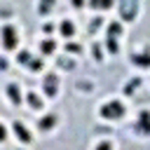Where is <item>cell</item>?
<instances>
[{
    "mask_svg": "<svg viewBox=\"0 0 150 150\" xmlns=\"http://www.w3.org/2000/svg\"><path fill=\"white\" fill-rule=\"evenodd\" d=\"M122 112H124V108H122V103H117V101H112V103H105V105L101 108V115H103V117H108V120L122 117Z\"/></svg>",
    "mask_w": 150,
    "mask_h": 150,
    "instance_id": "1",
    "label": "cell"
},
{
    "mask_svg": "<svg viewBox=\"0 0 150 150\" xmlns=\"http://www.w3.org/2000/svg\"><path fill=\"white\" fill-rule=\"evenodd\" d=\"M2 45H5L7 49H14V45H16V33H14L12 26H5V28H2Z\"/></svg>",
    "mask_w": 150,
    "mask_h": 150,
    "instance_id": "2",
    "label": "cell"
},
{
    "mask_svg": "<svg viewBox=\"0 0 150 150\" xmlns=\"http://www.w3.org/2000/svg\"><path fill=\"white\" fill-rule=\"evenodd\" d=\"M120 14H122V19L131 21V19L136 16V2H134V0H127V2H122V7H120Z\"/></svg>",
    "mask_w": 150,
    "mask_h": 150,
    "instance_id": "3",
    "label": "cell"
},
{
    "mask_svg": "<svg viewBox=\"0 0 150 150\" xmlns=\"http://www.w3.org/2000/svg\"><path fill=\"white\" fill-rule=\"evenodd\" d=\"M56 87H59L56 75H47V77H45V94H47V96H56Z\"/></svg>",
    "mask_w": 150,
    "mask_h": 150,
    "instance_id": "4",
    "label": "cell"
},
{
    "mask_svg": "<svg viewBox=\"0 0 150 150\" xmlns=\"http://www.w3.org/2000/svg\"><path fill=\"white\" fill-rule=\"evenodd\" d=\"M134 131H138V134H148V112H145V110L141 112L138 124H134Z\"/></svg>",
    "mask_w": 150,
    "mask_h": 150,
    "instance_id": "5",
    "label": "cell"
},
{
    "mask_svg": "<svg viewBox=\"0 0 150 150\" xmlns=\"http://www.w3.org/2000/svg\"><path fill=\"white\" fill-rule=\"evenodd\" d=\"M14 134H16L23 143H28V141H30V134H28V131H26V127H23V124H19V122H14Z\"/></svg>",
    "mask_w": 150,
    "mask_h": 150,
    "instance_id": "6",
    "label": "cell"
},
{
    "mask_svg": "<svg viewBox=\"0 0 150 150\" xmlns=\"http://www.w3.org/2000/svg\"><path fill=\"white\" fill-rule=\"evenodd\" d=\"M56 63H59L61 68H66V70H73V68H75V61L68 59V56H56Z\"/></svg>",
    "mask_w": 150,
    "mask_h": 150,
    "instance_id": "7",
    "label": "cell"
},
{
    "mask_svg": "<svg viewBox=\"0 0 150 150\" xmlns=\"http://www.w3.org/2000/svg\"><path fill=\"white\" fill-rule=\"evenodd\" d=\"M7 94H9V101H12V103H19V101H21V94H19V87H16V84H9V87H7Z\"/></svg>",
    "mask_w": 150,
    "mask_h": 150,
    "instance_id": "8",
    "label": "cell"
},
{
    "mask_svg": "<svg viewBox=\"0 0 150 150\" xmlns=\"http://www.w3.org/2000/svg\"><path fill=\"white\" fill-rule=\"evenodd\" d=\"M138 84H141V77H134V80H129V82L124 84V94H129V96H131V94H134V89H136Z\"/></svg>",
    "mask_w": 150,
    "mask_h": 150,
    "instance_id": "9",
    "label": "cell"
},
{
    "mask_svg": "<svg viewBox=\"0 0 150 150\" xmlns=\"http://www.w3.org/2000/svg\"><path fill=\"white\" fill-rule=\"evenodd\" d=\"M54 122H56V115H47V117L40 120V129H49Z\"/></svg>",
    "mask_w": 150,
    "mask_h": 150,
    "instance_id": "10",
    "label": "cell"
},
{
    "mask_svg": "<svg viewBox=\"0 0 150 150\" xmlns=\"http://www.w3.org/2000/svg\"><path fill=\"white\" fill-rule=\"evenodd\" d=\"M120 33H122V26H120L117 21H112V23L108 26V35L112 38V35H120Z\"/></svg>",
    "mask_w": 150,
    "mask_h": 150,
    "instance_id": "11",
    "label": "cell"
},
{
    "mask_svg": "<svg viewBox=\"0 0 150 150\" xmlns=\"http://www.w3.org/2000/svg\"><path fill=\"white\" fill-rule=\"evenodd\" d=\"M28 103H30V108H35V110H40V108H42V101H40L35 94H28Z\"/></svg>",
    "mask_w": 150,
    "mask_h": 150,
    "instance_id": "12",
    "label": "cell"
},
{
    "mask_svg": "<svg viewBox=\"0 0 150 150\" xmlns=\"http://www.w3.org/2000/svg\"><path fill=\"white\" fill-rule=\"evenodd\" d=\"M61 33H63L66 38H70V35H73V23H70V21H63V23H61Z\"/></svg>",
    "mask_w": 150,
    "mask_h": 150,
    "instance_id": "13",
    "label": "cell"
},
{
    "mask_svg": "<svg viewBox=\"0 0 150 150\" xmlns=\"http://www.w3.org/2000/svg\"><path fill=\"white\" fill-rule=\"evenodd\" d=\"M134 61H136L138 66H148V63H150V59H148V54H136V56H134Z\"/></svg>",
    "mask_w": 150,
    "mask_h": 150,
    "instance_id": "14",
    "label": "cell"
},
{
    "mask_svg": "<svg viewBox=\"0 0 150 150\" xmlns=\"http://www.w3.org/2000/svg\"><path fill=\"white\" fill-rule=\"evenodd\" d=\"M98 26H101V19H98V16H94V19L89 21V33H94V30H96Z\"/></svg>",
    "mask_w": 150,
    "mask_h": 150,
    "instance_id": "15",
    "label": "cell"
},
{
    "mask_svg": "<svg viewBox=\"0 0 150 150\" xmlns=\"http://www.w3.org/2000/svg\"><path fill=\"white\" fill-rule=\"evenodd\" d=\"M42 52H45V54L54 52V42H52V40H45V42H42Z\"/></svg>",
    "mask_w": 150,
    "mask_h": 150,
    "instance_id": "16",
    "label": "cell"
},
{
    "mask_svg": "<svg viewBox=\"0 0 150 150\" xmlns=\"http://www.w3.org/2000/svg\"><path fill=\"white\" fill-rule=\"evenodd\" d=\"M66 49H68L70 54H80V45H77V42H68V45H66Z\"/></svg>",
    "mask_w": 150,
    "mask_h": 150,
    "instance_id": "17",
    "label": "cell"
},
{
    "mask_svg": "<svg viewBox=\"0 0 150 150\" xmlns=\"http://www.w3.org/2000/svg\"><path fill=\"white\" fill-rule=\"evenodd\" d=\"M28 66H30V70H40V68H42V61H40V59H30Z\"/></svg>",
    "mask_w": 150,
    "mask_h": 150,
    "instance_id": "18",
    "label": "cell"
},
{
    "mask_svg": "<svg viewBox=\"0 0 150 150\" xmlns=\"http://www.w3.org/2000/svg\"><path fill=\"white\" fill-rule=\"evenodd\" d=\"M108 49H110L112 54H115V52L120 49V47H117V42H115V38H108Z\"/></svg>",
    "mask_w": 150,
    "mask_h": 150,
    "instance_id": "19",
    "label": "cell"
},
{
    "mask_svg": "<svg viewBox=\"0 0 150 150\" xmlns=\"http://www.w3.org/2000/svg\"><path fill=\"white\" fill-rule=\"evenodd\" d=\"M91 54H94V59H101V47H98L96 42L91 45Z\"/></svg>",
    "mask_w": 150,
    "mask_h": 150,
    "instance_id": "20",
    "label": "cell"
},
{
    "mask_svg": "<svg viewBox=\"0 0 150 150\" xmlns=\"http://www.w3.org/2000/svg\"><path fill=\"white\" fill-rule=\"evenodd\" d=\"M19 61H21V63H28V61H30V54H28V52H19Z\"/></svg>",
    "mask_w": 150,
    "mask_h": 150,
    "instance_id": "21",
    "label": "cell"
},
{
    "mask_svg": "<svg viewBox=\"0 0 150 150\" xmlns=\"http://www.w3.org/2000/svg\"><path fill=\"white\" fill-rule=\"evenodd\" d=\"M96 150H112V145H110V143H98Z\"/></svg>",
    "mask_w": 150,
    "mask_h": 150,
    "instance_id": "22",
    "label": "cell"
},
{
    "mask_svg": "<svg viewBox=\"0 0 150 150\" xmlns=\"http://www.w3.org/2000/svg\"><path fill=\"white\" fill-rule=\"evenodd\" d=\"M49 7H52V2H42V5H40V12H42V14H45V12H47V9H49Z\"/></svg>",
    "mask_w": 150,
    "mask_h": 150,
    "instance_id": "23",
    "label": "cell"
},
{
    "mask_svg": "<svg viewBox=\"0 0 150 150\" xmlns=\"http://www.w3.org/2000/svg\"><path fill=\"white\" fill-rule=\"evenodd\" d=\"M5 68H7V61H5V59H0V70H5Z\"/></svg>",
    "mask_w": 150,
    "mask_h": 150,
    "instance_id": "24",
    "label": "cell"
},
{
    "mask_svg": "<svg viewBox=\"0 0 150 150\" xmlns=\"http://www.w3.org/2000/svg\"><path fill=\"white\" fill-rule=\"evenodd\" d=\"M2 138H5V127L0 124V141H2Z\"/></svg>",
    "mask_w": 150,
    "mask_h": 150,
    "instance_id": "25",
    "label": "cell"
}]
</instances>
